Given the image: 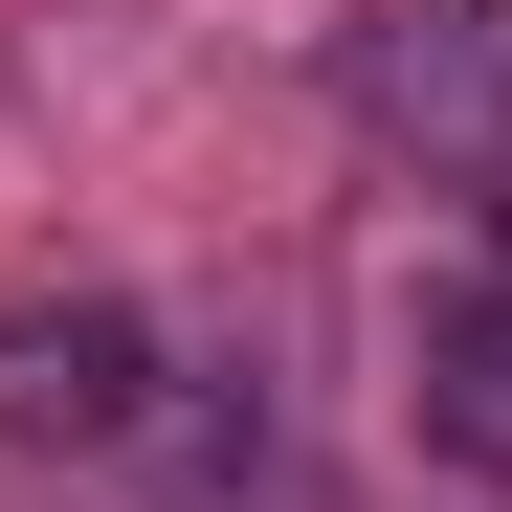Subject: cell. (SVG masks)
I'll return each mask as SVG.
<instances>
[{"label":"cell","mask_w":512,"mask_h":512,"mask_svg":"<svg viewBox=\"0 0 512 512\" xmlns=\"http://www.w3.org/2000/svg\"><path fill=\"white\" fill-rule=\"evenodd\" d=\"M401 423H423V468L512 490V223H468L446 268L401 290Z\"/></svg>","instance_id":"6da1fadb"}]
</instances>
